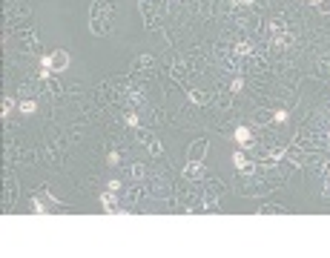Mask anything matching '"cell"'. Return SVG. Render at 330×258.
I'll return each mask as SVG.
<instances>
[{
    "label": "cell",
    "instance_id": "6da1fadb",
    "mask_svg": "<svg viewBox=\"0 0 330 258\" xmlns=\"http://www.w3.org/2000/svg\"><path fill=\"white\" fill-rule=\"evenodd\" d=\"M115 23V0H95L89 9V29L92 35H110Z\"/></svg>",
    "mask_w": 330,
    "mask_h": 258
},
{
    "label": "cell",
    "instance_id": "7a4b0ae2",
    "mask_svg": "<svg viewBox=\"0 0 330 258\" xmlns=\"http://www.w3.org/2000/svg\"><path fill=\"white\" fill-rule=\"evenodd\" d=\"M69 66V52L63 49H55L52 54H43L41 57V69H55V72H63Z\"/></svg>",
    "mask_w": 330,
    "mask_h": 258
},
{
    "label": "cell",
    "instance_id": "3957f363",
    "mask_svg": "<svg viewBox=\"0 0 330 258\" xmlns=\"http://www.w3.org/2000/svg\"><path fill=\"white\" fill-rule=\"evenodd\" d=\"M233 163H235V172H244V175L256 172V163L250 161L244 152H235V155H233Z\"/></svg>",
    "mask_w": 330,
    "mask_h": 258
},
{
    "label": "cell",
    "instance_id": "277c9868",
    "mask_svg": "<svg viewBox=\"0 0 330 258\" xmlns=\"http://www.w3.org/2000/svg\"><path fill=\"white\" fill-rule=\"evenodd\" d=\"M184 175L190 178V181H198V178H204V163L201 161H190L184 166Z\"/></svg>",
    "mask_w": 330,
    "mask_h": 258
},
{
    "label": "cell",
    "instance_id": "5b68a950",
    "mask_svg": "<svg viewBox=\"0 0 330 258\" xmlns=\"http://www.w3.org/2000/svg\"><path fill=\"white\" fill-rule=\"evenodd\" d=\"M235 141H238V147L250 150V147H253V132H250L247 126H238V129H235Z\"/></svg>",
    "mask_w": 330,
    "mask_h": 258
},
{
    "label": "cell",
    "instance_id": "8992f818",
    "mask_svg": "<svg viewBox=\"0 0 330 258\" xmlns=\"http://www.w3.org/2000/svg\"><path fill=\"white\" fill-rule=\"evenodd\" d=\"M101 204H104V209H107V212H121V209H118V198H115V190L104 192V195H101Z\"/></svg>",
    "mask_w": 330,
    "mask_h": 258
},
{
    "label": "cell",
    "instance_id": "52a82bcc",
    "mask_svg": "<svg viewBox=\"0 0 330 258\" xmlns=\"http://www.w3.org/2000/svg\"><path fill=\"white\" fill-rule=\"evenodd\" d=\"M204 152H207V141L201 138L195 147H190V152H187V155H190V161H201V158H204Z\"/></svg>",
    "mask_w": 330,
    "mask_h": 258
},
{
    "label": "cell",
    "instance_id": "ba28073f",
    "mask_svg": "<svg viewBox=\"0 0 330 258\" xmlns=\"http://www.w3.org/2000/svg\"><path fill=\"white\" fill-rule=\"evenodd\" d=\"M138 141H141V144H150L152 155H161V144H158V141H155V138H152L150 132H147V135H144V132H141V138H138Z\"/></svg>",
    "mask_w": 330,
    "mask_h": 258
},
{
    "label": "cell",
    "instance_id": "9c48e42d",
    "mask_svg": "<svg viewBox=\"0 0 330 258\" xmlns=\"http://www.w3.org/2000/svg\"><path fill=\"white\" fill-rule=\"evenodd\" d=\"M190 101H193V103H207L210 95H207L204 89H193V92H190Z\"/></svg>",
    "mask_w": 330,
    "mask_h": 258
},
{
    "label": "cell",
    "instance_id": "30bf717a",
    "mask_svg": "<svg viewBox=\"0 0 330 258\" xmlns=\"http://www.w3.org/2000/svg\"><path fill=\"white\" fill-rule=\"evenodd\" d=\"M132 66H135V69H144V66L150 69L152 66V57H150V54H141V57H135V63H132Z\"/></svg>",
    "mask_w": 330,
    "mask_h": 258
},
{
    "label": "cell",
    "instance_id": "8fae6325",
    "mask_svg": "<svg viewBox=\"0 0 330 258\" xmlns=\"http://www.w3.org/2000/svg\"><path fill=\"white\" fill-rule=\"evenodd\" d=\"M35 109H38V103H35V101H23V103H20V112H23V115H32Z\"/></svg>",
    "mask_w": 330,
    "mask_h": 258
},
{
    "label": "cell",
    "instance_id": "7c38bea8",
    "mask_svg": "<svg viewBox=\"0 0 330 258\" xmlns=\"http://www.w3.org/2000/svg\"><path fill=\"white\" fill-rule=\"evenodd\" d=\"M259 212H264V215H281L284 209H281V206H262Z\"/></svg>",
    "mask_w": 330,
    "mask_h": 258
},
{
    "label": "cell",
    "instance_id": "4fadbf2b",
    "mask_svg": "<svg viewBox=\"0 0 330 258\" xmlns=\"http://www.w3.org/2000/svg\"><path fill=\"white\" fill-rule=\"evenodd\" d=\"M235 54H250V43L247 41H238V43H235Z\"/></svg>",
    "mask_w": 330,
    "mask_h": 258
},
{
    "label": "cell",
    "instance_id": "5bb4252c",
    "mask_svg": "<svg viewBox=\"0 0 330 258\" xmlns=\"http://www.w3.org/2000/svg\"><path fill=\"white\" fill-rule=\"evenodd\" d=\"M12 109H14V98H9V95H6V98H3V115H9Z\"/></svg>",
    "mask_w": 330,
    "mask_h": 258
},
{
    "label": "cell",
    "instance_id": "9a60e30c",
    "mask_svg": "<svg viewBox=\"0 0 330 258\" xmlns=\"http://www.w3.org/2000/svg\"><path fill=\"white\" fill-rule=\"evenodd\" d=\"M273 121L275 123H287V112H273Z\"/></svg>",
    "mask_w": 330,
    "mask_h": 258
},
{
    "label": "cell",
    "instance_id": "2e32d148",
    "mask_svg": "<svg viewBox=\"0 0 330 258\" xmlns=\"http://www.w3.org/2000/svg\"><path fill=\"white\" fill-rule=\"evenodd\" d=\"M126 123H129V126H138V115L135 112H126V118H124Z\"/></svg>",
    "mask_w": 330,
    "mask_h": 258
},
{
    "label": "cell",
    "instance_id": "e0dca14e",
    "mask_svg": "<svg viewBox=\"0 0 330 258\" xmlns=\"http://www.w3.org/2000/svg\"><path fill=\"white\" fill-rule=\"evenodd\" d=\"M132 178H144V163H135V166H132Z\"/></svg>",
    "mask_w": 330,
    "mask_h": 258
},
{
    "label": "cell",
    "instance_id": "ac0fdd59",
    "mask_svg": "<svg viewBox=\"0 0 330 258\" xmlns=\"http://www.w3.org/2000/svg\"><path fill=\"white\" fill-rule=\"evenodd\" d=\"M325 195H330V166H328V172H325Z\"/></svg>",
    "mask_w": 330,
    "mask_h": 258
},
{
    "label": "cell",
    "instance_id": "d6986e66",
    "mask_svg": "<svg viewBox=\"0 0 330 258\" xmlns=\"http://www.w3.org/2000/svg\"><path fill=\"white\" fill-rule=\"evenodd\" d=\"M110 163H112V166H118V163H121V155H118V152H112V155H110Z\"/></svg>",
    "mask_w": 330,
    "mask_h": 258
},
{
    "label": "cell",
    "instance_id": "ffe728a7",
    "mask_svg": "<svg viewBox=\"0 0 330 258\" xmlns=\"http://www.w3.org/2000/svg\"><path fill=\"white\" fill-rule=\"evenodd\" d=\"M307 3H310V6H322V3H325V0H307Z\"/></svg>",
    "mask_w": 330,
    "mask_h": 258
},
{
    "label": "cell",
    "instance_id": "44dd1931",
    "mask_svg": "<svg viewBox=\"0 0 330 258\" xmlns=\"http://www.w3.org/2000/svg\"><path fill=\"white\" fill-rule=\"evenodd\" d=\"M328 138H330V132H328Z\"/></svg>",
    "mask_w": 330,
    "mask_h": 258
}]
</instances>
